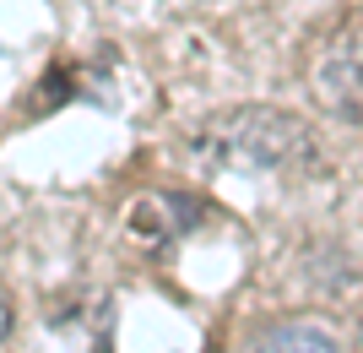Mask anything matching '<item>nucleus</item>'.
I'll return each mask as SVG.
<instances>
[{
    "label": "nucleus",
    "instance_id": "obj_1",
    "mask_svg": "<svg viewBox=\"0 0 363 353\" xmlns=\"http://www.w3.org/2000/svg\"><path fill=\"white\" fill-rule=\"evenodd\" d=\"M190 153L212 174H303L320 163L309 125L272 104H239L212 114L190 136Z\"/></svg>",
    "mask_w": 363,
    "mask_h": 353
},
{
    "label": "nucleus",
    "instance_id": "obj_2",
    "mask_svg": "<svg viewBox=\"0 0 363 353\" xmlns=\"http://www.w3.org/2000/svg\"><path fill=\"white\" fill-rule=\"evenodd\" d=\"M255 353H342V342L325 321L298 315V321H277L272 332H260Z\"/></svg>",
    "mask_w": 363,
    "mask_h": 353
},
{
    "label": "nucleus",
    "instance_id": "obj_3",
    "mask_svg": "<svg viewBox=\"0 0 363 353\" xmlns=\"http://www.w3.org/2000/svg\"><path fill=\"white\" fill-rule=\"evenodd\" d=\"M6 332H11V299H6V288H0V342H6Z\"/></svg>",
    "mask_w": 363,
    "mask_h": 353
}]
</instances>
